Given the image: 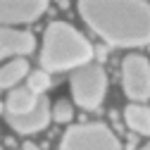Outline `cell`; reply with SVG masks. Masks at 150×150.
<instances>
[{"label": "cell", "instance_id": "obj_1", "mask_svg": "<svg viewBox=\"0 0 150 150\" xmlns=\"http://www.w3.org/2000/svg\"><path fill=\"white\" fill-rule=\"evenodd\" d=\"M79 14L100 38L117 48H141L150 43V5L141 0L103 3L83 0Z\"/></svg>", "mask_w": 150, "mask_h": 150}, {"label": "cell", "instance_id": "obj_2", "mask_svg": "<svg viewBox=\"0 0 150 150\" xmlns=\"http://www.w3.org/2000/svg\"><path fill=\"white\" fill-rule=\"evenodd\" d=\"M93 45L86 36L67 22H52L43 36V50H41V67L43 71H67L91 64Z\"/></svg>", "mask_w": 150, "mask_h": 150}, {"label": "cell", "instance_id": "obj_3", "mask_svg": "<svg viewBox=\"0 0 150 150\" xmlns=\"http://www.w3.org/2000/svg\"><path fill=\"white\" fill-rule=\"evenodd\" d=\"M107 91V74L100 64H83L71 74V96L74 103L83 110H98L105 100Z\"/></svg>", "mask_w": 150, "mask_h": 150}, {"label": "cell", "instance_id": "obj_4", "mask_svg": "<svg viewBox=\"0 0 150 150\" xmlns=\"http://www.w3.org/2000/svg\"><path fill=\"white\" fill-rule=\"evenodd\" d=\"M60 150H122V145L105 124H76L67 129Z\"/></svg>", "mask_w": 150, "mask_h": 150}, {"label": "cell", "instance_id": "obj_5", "mask_svg": "<svg viewBox=\"0 0 150 150\" xmlns=\"http://www.w3.org/2000/svg\"><path fill=\"white\" fill-rule=\"evenodd\" d=\"M122 86H124V93L134 103H143L150 98V62H148V57H143L138 52L126 55L122 62Z\"/></svg>", "mask_w": 150, "mask_h": 150}, {"label": "cell", "instance_id": "obj_6", "mask_svg": "<svg viewBox=\"0 0 150 150\" xmlns=\"http://www.w3.org/2000/svg\"><path fill=\"white\" fill-rule=\"evenodd\" d=\"M48 10L43 0H0V26L36 22Z\"/></svg>", "mask_w": 150, "mask_h": 150}, {"label": "cell", "instance_id": "obj_7", "mask_svg": "<svg viewBox=\"0 0 150 150\" xmlns=\"http://www.w3.org/2000/svg\"><path fill=\"white\" fill-rule=\"evenodd\" d=\"M52 115H50V103L45 96L38 98L36 107L26 115H7V124L17 131V134H36V131H43L50 124Z\"/></svg>", "mask_w": 150, "mask_h": 150}, {"label": "cell", "instance_id": "obj_8", "mask_svg": "<svg viewBox=\"0 0 150 150\" xmlns=\"http://www.w3.org/2000/svg\"><path fill=\"white\" fill-rule=\"evenodd\" d=\"M33 48H36L33 33L0 26V60L3 57H22V55L33 52Z\"/></svg>", "mask_w": 150, "mask_h": 150}, {"label": "cell", "instance_id": "obj_9", "mask_svg": "<svg viewBox=\"0 0 150 150\" xmlns=\"http://www.w3.org/2000/svg\"><path fill=\"white\" fill-rule=\"evenodd\" d=\"M38 98H41V96L31 93L26 86L12 88L10 96H7V100H5V110H7V115H26V112H31V110L36 107Z\"/></svg>", "mask_w": 150, "mask_h": 150}, {"label": "cell", "instance_id": "obj_10", "mask_svg": "<svg viewBox=\"0 0 150 150\" xmlns=\"http://www.w3.org/2000/svg\"><path fill=\"white\" fill-rule=\"evenodd\" d=\"M124 119L131 131H136L141 136H150V107L148 105H141V103L129 105L124 110Z\"/></svg>", "mask_w": 150, "mask_h": 150}, {"label": "cell", "instance_id": "obj_11", "mask_svg": "<svg viewBox=\"0 0 150 150\" xmlns=\"http://www.w3.org/2000/svg\"><path fill=\"white\" fill-rule=\"evenodd\" d=\"M26 76H29V62L24 57H14L5 67H0V88H14Z\"/></svg>", "mask_w": 150, "mask_h": 150}, {"label": "cell", "instance_id": "obj_12", "mask_svg": "<svg viewBox=\"0 0 150 150\" xmlns=\"http://www.w3.org/2000/svg\"><path fill=\"white\" fill-rule=\"evenodd\" d=\"M26 88L36 96H43V93L50 88V74L43 71V69H36V71H29L26 76Z\"/></svg>", "mask_w": 150, "mask_h": 150}, {"label": "cell", "instance_id": "obj_13", "mask_svg": "<svg viewBox=\"0 0 150 150\" xmlns=\"http://www.w3.org/2000/svg\"><path fill=\"white\" fill-rule=\"evenodd\" d=\"M50 115H52L55 122L67 124V122H71V117H74V107H71L69 100H57V103L50 107Z\"/></svg>", "mask_w": 150, "mask_h": 150}, {"label": "cell", "instance_id": "obj_14", "mask_svg": "<svg viewBox=\"0 0 150 150\" xmlns=\"http://www.w3.org/2000/svg\"><path fill=\"white\" fill-rule=\"evenodd\" d=\"M138 150H150V141H148V143H145L143 148H138Z\"/></svg>", "mask_w": 150, "mask_h": 150}, {"label": "cell", "instance_id": "obj_15", "mask_svg": "<svg viewBox=\"0 0 150 150\" xmlns=\"http://www.w3.org/2000/svg\"><path fill=\"white\" fill-rule=\"evenodd\" d=\"M0 115H3V103H0Z\"/></svg>", "mask_w": 150, "mask_h": 150}]
</instances>
